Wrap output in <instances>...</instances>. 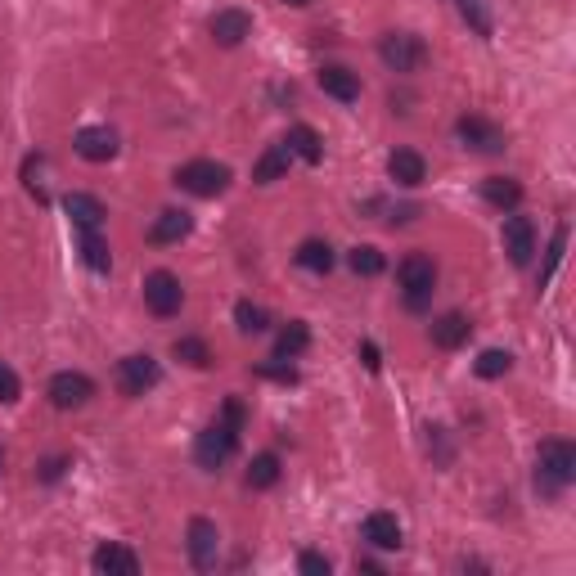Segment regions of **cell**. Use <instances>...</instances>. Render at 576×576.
I'll list each match as a JSON object with an SVG mask.
<instances>
[{"label":"cell","instance_id":"6da1fadb","mask_svg":"<svg viewBox=\"0 0 576 576\" xmlns=\"http://www.w3.org/2000/svg\"><path fill=\"white\" fill-rule=\"evenodd\" d=\"M243 419H248L243 401H239V396H225L221 414H216V419L207 423V428L198 432V441H194V459H198V468L216 473V468H221L225 459L234 455V446H239V432H243Z\"/></svg>","mask_w":576,"mask_h":576},{"label":"cell","instance_id":"7a4b0ae2","mask_svg":"<svg viewBox=\"0 0 576 576\" xmlns=\"http://www.w3.org/2000/svg\"><path fill=\"white\" fill-rule=\"evenodd\" d=\"M576 477V446L567 437H549L536 450V486L540 495H563Z\"/></svg>","mask_w":576,"mask_h":576},{"label":"cell","instance_id":"3957f363","mask_svg":"<svg viewBox=\"0 0 576 576\" xmlns=\"http://www.w3.org/2000/svg\"><path fill=\"white\" fill-rule=\"evenodd\" d=\"M396 284H401V293H405V306H410V311H423L432 288H437V261L423 257V252H410V257L396 266Z\"/></svg>","mask_w":576,"mask_h":576},{"label":"cell","instance_id":"277c9868","mask_svg":"<svg viewBox=\"0 0 576 576\" xmlns=\"http://www.w3.org/2000/svg\"><path fill=\"white\" fill-rule=\"evenodd\" d=\"M176 185L194 198H216L230 189V167H225V162H212V158H194L176 171Z\"/></svg>","mask_w":576,"mask_h":576},{"label":"cell","instance_id":"5b68a950","mask_svg":"<svg viewBox=\"0 0 576 576\" xmlns=\"http://www.w3.org/2000/svg\"><path fill=\"white\" fill-rule=\"evenodd\" d=\"M378 59L392 72H419L423 63H428V45L414 32H387L383 41H378Z\"/></svg>","mask_w":576,"mask_h":576},{"label":"cell","instance_id":"8992f818","mask_svg":"<svg viewBox=\"0 0 576 576\" xmlns=\"http://www.w3.org/2000/svg\"><path fill=\"white\" fill-rule=\"evenodd\" d=\"M162 383V365L149 356V351H135V356H122L117 360V387L126 396H144Z\"/></svg>","mask_w":576,"mask_h":576},{"label":"cell","instance_id":"52a82bcc","mask_svg":"<svg viewBox=\"0 0 576 576\" xmlns=\"http://www.w3.org/2000/svg\"><path fill=\"white\" fill-rule=\"evenodd\" d=\"M144 306H149L153 315H176L180 306H185V288H180V279L171 275V270H149L144 275Z\"/></svg>","mask_w":576,"mask_h":576},{"label":"cell","instance_id":"ba28073f","mask_svg":"<svg viewBox=\"0 0 576 576\" xmlns=\"http://www.w3.org/2000/svg\"><path fill=\"white\" fill-rule=\"evenodd\" d=\"M185 549H189V563H194L198 572H212L216 558H221V531H216V522L212 518H189Z\"/></svg>","mask_w":576,"mask_h":576},{"label":"cell","instance_id":"9c48e42d","mask_svg":"<svg viewBox=\"0 0 576 576\" xmlns=\"http://www.w3.org/2000/svg\"><path fill=\"white\" fill-rule=\"evenodd\" d=\"M90 396H95V378L77 374V369H59V374L50 378L54 410H81V405H90Z\"/></svg>","mask_w":576,"mask_h":576},{"label":"cell","instance_id":"30bf717a","mask_svg":"<svg viewBox=\"0 0 576 576\" xmlns=\"http://www.w3.org/2000/svg\"><path fill=\"white\" fill-rule=\"evenodd\" d=\"M500 243H504V252H509L513 266H527L531 252H536V225H531L527 216L509 212L504 225H500Z\"/></svg>","mask_w":576,"mask_h":576},{"label":"cell","instance_id":"8fae6325","mask_svg":"<svg viewBox=\"0 0 576 576\" xmlns=\"http://www.w3.org/2000/svg\"><path fill=\"white\" fill-rule=\"evenodd\" d=\"M455 135L468 144V149H477V153H500L504 149V131L495 122H486V117H477V113H464L455 122Z\"/></svg>","mask_w":576,"mask_h":576},{"label":"cell","instance_id":"7c38bea8","mask_svg":"<svg viewBox=\"0 0 576 576\" xmlns=\"http://www.w3.org/2000/svg\"><path fill=\"white\" fill-rule=\"evenodd\" d=\"M207 32H212L216 45L234 50V45H243L252 36V14H248V9H216L212 23H207Z\"/></svg>","mask_w":576,"mask_h":576},{"label":"cell","instance_id":"4fadbf2b","mask_svg":"<svg viewBox=\"0 0 576 576\" xmlns=\"http://www.w3.org/2000/svg\"><path fill=\"white\" fill-rule=\"evenodd\" d=\"M72 149L86 162H108V158H117V131L113 126H81V131L72 135Z\"/></svg>","mask_w":576,"mask_h":576},{"label":"cell","instance_id":"5bb4252c","mask_svg":"<svg viewBox=\"0 0 576 576\" xmlns=\"http://www.w3.org/2000/svg\"><path fill=\"white\" fill-rule=\"evenodd\" d=\"M90 567L104 576H140V554L126 545H117V540H104V545L90 554Z\"/></svg>","mask_w":576,"mask_h":576},{"label":"cell","instance_id":"9a60e30c","mask_svg":"<svg viewBox=\"0 0 576 576\" xmlns=\"http://www.w3.org/2000/svg\"><path fill=\"white\" fill-rule=\"evenodd\" d=\"M315 81H320V90L333 95L338 104H356L360 99V77L347 68V63H324V68L315 72Z\"/></svg>","mask_w":576,"mask_h":576},{"label":"cell","instance_id":"2e32d148","mask_svg":"<svg viewBox=\"0 0 576 576\" xmlns=\"http://www.w3.org/2000/svg\"><path fill=\"white\" fill-rule=\"evenodd\" d=\"M468 333H473V324H468V315H459V311H446V315H437V320L428 324V338H432V347H441V351H455V347H464V342H468Z\"/></svg>","mask_w":576,"mask_h":576},{"label":"cell","instance_id":"e0dca14e","mask_svg":"<svg viewBox=\"0 0 576 576\" xmlns=\"http://www.w3.org/2000/svg\"><path fill=\"white\" fill-rule=\"evenodd\" d=\"M387 176H392L401 189H419L423 180H428V162H423V153H414V149H392Z\"/></svg>","mask_w":576,"mask_h":576},{"label":"cell","instance_id":"ac0fdd59","mask_svg":"<svg viewBox=\"0 0 576 576\" xmlns=\"http://www.w3.org/2000/svg\"><path fill=\"white\" fill-rule=\"evenodd\" d=\"M63 212L72 216V225H77V230H99V225H104V216H108V207L99 203L95 194H81V189H72V194L63 198Z\"/></svg>","mask_w":576,"mask_h":576},{"label":"cell","instance_id":"d6986e66","mask_svg":"<svg viewBox=\"0 0 576 576\" xmlns=\"http://www.w3.org/2000/svg\"><path fill=\"white\" fill-rule=\"evenodd\" d=\"M360 536H365L374 549H401V522H396V513L374 509L365 518V527H360Z\"/></svg>","mask_w":576,"mask_h":576},{"label":"cell","instance_id":"ffe728a7","mask_svg":"<svg viewBox=\"0 0 576 576\" xmlns=\"http://www.w3.org/2000/svg\"><path fill=\"white\" fill-rule=\"evenodd\" d=\"M284 144H288V153H293V158L311 162V167H315V162H324V140H320V131H315V126H306V122L288 126Z\"/></svg>","mask_w":576,"mask_h":576},{"label":"cell","instance_id":"44dd1931","mask_svg":"<svg viewBox=\"0 0 576 576\" xmlns=\"http://www.w3.org/2000/svg\"><path fill=\"white\" fill-rule=\"evenodd\" d=\"M189 230H194V216L180 212V207H167V212H158V221L149 225V243H180Z\"/></svg>","mask_w":576,"mask_h":576},{"label":"cell","instance_id":"7402d4cb","mask_svg":"<svg viewBox=\"0 0 576 576\" xmlns=\"http://www.w3.org/2000/svg\"><path fill=\"white\" fill-rule=\"evenodd\" d=\"M288 162H293L288 144H270V149L257 158V167H252V180H257V185H275V180L288 176Z\"/></svg>","mask_w":576,"mask_h":576},{"label":"cell","instance_id":"603a6c76","mask_svg":"<svg viewBox=\"0 0 576 576\" xmlns=\"http://www.w3.org/2000/svg\"><path fill=\"white\" fill-rule=\"evenodd\" d=\"M482 198L491 207H500V212H513V207L522 203V185L513 176H486L482 180Z\"/></svg>","mask_w":576,"mask_h":576},{"label":"cell","instance_id":"cb8c5ba5","mask_svg":"<svg viewBox=\"0 0 576 576\" xmlns=\"http://www.w3.org/2000/svg\"><path fill=\"white\" fill-rule=\"evenodd\" d=\"M77 252L90 270H99V275H108V266H113V252H108V243L99 239V230H77Z\"/></svg>","mask_w":576,"mask_h":576},{"label":"cell","instance_id":"d4e9b609","mask_svg":"<svg viewBox=\"0 0 576 576\" xmlns=\"http://www.w3.org/2000/svg\"><path fill=\"white\" fill-rule=\"evenodd\" d=\"M243 482H248L252 491H270V486L279 482V455H275V450H261V455H252Z\"/></svg>","mask_w":576,"mask_h":576},{"label":"cell","instance_id":"484cf974","mask_svg":"<svg viewBox=\"0 0 576 576\" xmlns=\"http://www.w3.org/2000/svg\"><path fill=\"white\" fill-rule=\"evenodd\" d=\"M306 347H311V329H306V320H288L284 329H279V338H275V356L293 360V356H302Z\"/></svg>","mask_w":576,"mask_h":576},{"label":"cell","instance_id":"4316f807","mask_svg":"<svg viewBox=\"0 0 576 576\" xmlns=\"http://www.w3.org/2000/svg\"><path fill=\"white\" fill-rule=\"evenodd\" d=\"M297 266L315 270V275H329V270H333V248L324 239H306L302 248H297Z\"/></svg>","mask_w":576,"mask_h":576},{"label":"cell","instance_id":"83f0119b","mask_svg":"<svg viewBox=\"0 0 576 576\" xmlns=\"http://www.w3.org/2000/svg\"><path fill=\"white\" fill-rule=\"evenodd\" d=\"M347 266L356 270V275L374 279V275H383V270H387V257L374 248V243H360V248H351V252H347Z\"/></svg>","mask_w":576,"mask_h":576},{"label":"cell","instance_id":"f1b7e54d","mask_svg":"<svg viewBox=\"0 0 576 576\" xmlns=\"http://www.w3.org/2000/svg\"><path fill=\"white\" fill-rule=\"evenodd\" d=\"M234 324H239V333H266L270 329V311L243 297V302H234Z\"/></svg>","mask_w":576,"mask_h":576},{"label":"cell","instance_id":"f546056e","mask_svg":"<svg viewBox=\"0 0 576 576\" xmlns=\"http://www.w3.org/2000/svg\"><path fill=\"white\" fill-rule=\"evenodd\" d=\"M477 378H504L513 369V356L509 351H500V347H491V351H482V356H477Z\"/></svg>","mask_w":576,"mask_h":576},{"label":"cell","instance_id":"4dcf8cb0","mask_svg":"<svg viewBox=\"0 0 576 576\" xmlns=\"http://www.w3.org/2000/svg\"><path fill=\"white\" fill-rule=\"evenodd\" d=\"M176 360H185V365H194V369H207L212 365V351H207V342L203 338H176Z\"/></svg>","mask_w":576,"mask_h":576},{"label":"cell","instance_id":"1f68e13d","mask_svg":"<svg viewBox=\"0 0 576 576\" xmlns=\"http://www.w3.org/2000/svg\"><path fill=\"white\" fill-rule=\"evenodd\" d=\"M563 248H567V221H563V225H558V230H554V239H549V252H545V266H540V279H536V284H540V288H545V284H549V279H554L558 261H563Z\"/></svg>","mask_w":576,"mask_h":576},{"label":"cell","instance_id":"d6a6232c","mask_svg":"<svg viewBox=\"0 0 576 576\" xmlns=\"http://www.w3.org/2000/svg\"><path fill=\"white\" fill-rule=\"evenodd\" d=\"M18 396H23V383H18V374L0 360V405H14Z\"/></svg>","mask_w":576,"mask_h":576},{"label":"cell","instance_id":"836d02e7","mask_svg":"<svg viewBox=\"0 0 576 576\" xmlns=\"http://www.w3.org/2000/svg\"><path fill=\"white\" fill-rule=\"evenodd\" d=\"M459 9H464V18L477 27V36H491V18H486L482 0H459Z\"/></svg>","mask_w":576,"mask_h":576},{"label":"cell","instance_id":"e575fe53","mask_svg":"<svg viewBox=\"0 0 576 576\" xmlns=\"http://www.w3.org/2000/svg\"><path fill=\"white\" fill-rule=\"evenodd\" d=\"M63 468H72V459L68 455H54V459H45V464L36 468V477H41V482H59Z\"/></svg>","mask_w":576,"mask_h":576},{"label":"cell","instance_id":"d590c367","mask_svg":"<svg viewBox=\"0 0 576 576\" xmlns=\"http://www.w3.org/2000/svg\"><path fill=\"white\" fill-rule=\"evenodd\" d=\"M297 567H302L306 576H329V558H324V554H315V549H306V554L297 558Z\"/></svg>","mask_w":576,"mask_h":576},{"label":"cell","instance_id":"8d00e7d4","mask_svg":"<svg viewBox=\"0 0 576 576\" xmlns=\"http://www.w3.org/2000/svg\"><path fill=\"white\" fill-rule=\"evenodd\" d=\"M261 378H275V383H297V369L293 365H257Z\"/></svg>","mask_w":576,"mask_h":576},{"label":"cell","instance_id":"74e56055","mask_svg":"<svg viewBox=\"0 0 576 576\" xmlns=\"http://www.w3.org/2000/svg\"><path fill=\"white\" fill-rule=\"evenodd\" d=\"M360 360H365V369H369V374H378V369H383V356H378V347H374V342H360Z\"/></svg>","mask_w":576,"mask_h":576},{"label":"cell","instance_id":"f35d334b","mask_svg":"<svg viewBox=\"0 0 576 576\" xmlns=\"http://www.w3.org/2000/svg\"><path fill=\"white\" fill-rule=\"evenodd\" d=\"M414 216H419V207H414V203H405V207H396V212L387 216V225H410Z\"/></svg>","mask_w":576,"mask_h":576},{"label":"cell","instance_id":"ab89813d","mask_svg":"<svg viewBox=\"0 0 576 576\" xmlns=\"http://www.w3.org/2000/svg\"><path fill=\"white\" fill-rule=\"evenodd\" d=\"M284 5H293V9H306V5H311V0H284Z\"/></svg>","mask_w":576,"mask_h":576},{"label":"cell","instance_id":"60d3db41","mask_svg":"<svg viewBox=\"0 0 576 576\" xmlns=\"http://www.w3.org/2000/svg\"><path fill=\"white\" fill-rule=\"evenodd\" d=\"M0 464H5V450H0Z\"/></svg>","mask_w":576,"mask_h":576}]
</instances>
